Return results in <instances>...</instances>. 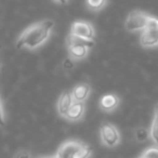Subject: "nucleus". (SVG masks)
<instances>
[{
    "label": "nucleus",
    "instance_id": "obj_1",
    "mask_svg": "<svg viewBox=\"0 0 158 158\" xmlns=\"http://www.w3.org/2000/svg\"><path fill=\"white\" fill-rule=\"evenodd\" d=\"M54 24V21L52 20H44L31 24L21 34L16 41V48L36 50L41 47L49 39Z\"/></svg>",
    "mask_w": 158,
    "mask_h": 158
},
{
    "label": "nucleus",
    "instance_id": "obj_2",
    "mask_svg": "<svg viewBox=\"0 0 158 158\" xmlns=\"http://www.w3.org/2000/svg\"><path fill=\"white\" fill-rule=\"evenodd\" d=\"M100 138L102 144L108 148L117 146L120 143L121 136L118 129L110 123H104L100 127Z\"/></svg>",
    "mask_w": 158,
    "mask_h": 158
},
{
    "label": "nucleus",
    "instance_id": "obj_3",
    "mask_svg": "<svg viewBox=\"0 0 158 158\" xmlns=\"http://www.w3.org/2000/svg\"><path fill=\"white\" fill-rule=\"evenodd\" d=\"M149 14L143 11H132L127 16L125 22V27L128 31L134 33L139 31H145L147 26V19Z\"/></svg>",
    "mask_w": 158,
    "mask_h": 158
},
{
    "label": "nucleus",
    "instance_id": "obj_4",
    "mask_svg": "<svg viewBox=\"0 0 158 158\" xmlns=\"http://www.w3.org/2000/svg\"><path fill=\"white\" fill-rule=\"evenodd\" d=\"M69 34L78 37L86 38L89 40H94L95 39V29L93 25L90 22H86V21H76L72 24L70 26Z\"/></svg>",
    "mask_w": 158,
    "mask_h": 158
},
{
    "label": "nucleus",
    "instance_id": "obj_5",
    "mask_svg": "<svg viewBox=\"0 0 158 158\" xmlns=\"http://www.w3.org/2000/svg\"><path fill=\"white\" fill-rule=\"evenodd\" d=\"M85 143H82L81 141L78 140H68L66 142H64L61 146L59 147L56 154V158H73L74 155L85 146Z\"/></svg>",
    "mask_w": 158,
    "mask_h": 158
},
{
    "label": "nucleus",
    "instance_id": "obj_6",
    "mask_svg": "<svg viewBox=\"0 0 158 158\" xmlns=\"http://www.w3.org/2000/svg\"><path fill=\"white\" fill-rule=\"evenodd\" d=\"M120 104V99L117 94L115 93H107L104 94L103 97L100 99L99 106L103 112L105 113H112L116 110Z\"/></svg>",
    "mask_w": 158,
    "mask_h": 158
},
{
    "label": "nucleus",
    "instance_id": "obj_7",
    "mask_svg": "<svg viewBox=\"0 0 158 158\" xmlns=\"http://www.w3.org/2000/svg\"><path fill=\"white\" fill-rule=\"evenodd\" d=\"M74 103V100H73L72 91L69 90H64L61 93L59 98V101H57V113L61 117H65V115L67 114V112L69 110L70 106Z\"/></svg>",
    "mask_w": 158,
    "mask_h": 158
},
{
    "label": "nucleus",
    "instance_id": "obj_8",
    "mask_svg": "<svg viewBox=\"0 0 158 158\" xmlns=\"http://www.w3.org/2000/svg\"><path fill=\"white\" fill-rule=\"evenodd\" d=\"M85 112H86L85 102H74L64 118L67 119L68 121H72V123H76L84 117Z\"/></svg>",
    "mask_w": 158,
    "mask_h": 158
},
{
    "label": "nucleus",
    "instance_id": "obj_9",
    "mask_svg": "<svg viewBox=\"0 0 158 158\" xmlns=\"http://www.w3.org/2000/svg\"><path fill=\"white\" fill-rule=\"evenodd\" d=\"M140 44L144 48L158 46V29H145L140 37Z\"/></svg>",
    "mask_w": 158,
    "mask_h": 158
},
{
    "label": "nucleus",
    "instance_id": "obj_10",
    "mask_svg": "<svg viewBox=\"0 0 158 158\" xmlns=\"http://www.w3.org/2000/svg\"><path fill=\"white\" fill-rule=\"evenodd\" d=\"M91 93V87L88 84H78L72 89L74 102H85Z\"/></svg>",
    "mask_w": 158,
    "mask_h": 158
},
{
    "label": "nucleus",
    "instance_id": "obj_11",
    "mask_svg": "<svg viewBox=\"0 0 158 158\" xmlns=\"http://www.w3.org/2000/svg\"><path fill=\"white\" fill-rule=\"evenodd\" d=\"M89 49L86 46H80V44H72L67 46L68 55L73 61H81L86 59L89 54Z\"/></svg>",
    "mask_w": 158,
    "mask_h": 158
},
{
    "label": "nucleus",
    "instance_id": "obj_12",
    "mask_svg": "<svg viewBox=\"0 0 158 158\" xmlns=\"http://www.w3.org/2000/svg\"><path fill=\"white\" fill-rule=\"evenodd\" d=\"M67 46H72V44H80V46H86L88 48H92L95 44V40H89L86 38L78 37V36H75L69 34L67 37Z\"/></svg>",
    "mask_w": 158,
    "mask_h": 158
},
{
    "label": "nucleus",
    "instance_id": "obj_13",
    "mask_svg": "<svg viewBox=\"0 0 158 158\" xmlns=\"http://www.w3.org/2000/svg\"><path fill=\"white\" fill-rule=\"evenodd\" d=\"M107 3V0H86V6L93 12L101 11Z\"/></svg>",
    "mask_w": 158,
    "mask_h": 158
},
{
    "label": "nucleus",
    "instance_id": "obj_14",
    "mask_svg": "<svg viewBox=\"0 0 158 158\" xmlns=\"http://www.w3.org/2000/svg\"><path fill=\"white\" fill-rule=\"evenodd\" d=\"M151 138L154 141V143L156 144V146H158V118L154 116L153 123L151 125Z\"/></svg>",
    "mask_w": 158,
    "mask_h": 158
},
{
    "label": "nucleus",
    "instance_id": "obj_15",
    "mask_svg": "<svg viewBox=\"0 0 158 158\" xmlns=\"http://www.w3.org/2000/svg\"><path fill=\"white\" fill-rule=\"evenodd\" d=\"M92 152H93L92 147L90 145L86 144L84 147H81V148L75 154L73 158H89L91 156V154H92Z\"/></svg>",
    "mask_w": 158,
    "mask_h": 158
},
{
    "label": "nucleus",
    "instance_id": "obj_16",
    "mask_svg": "<svg viewBox=\"0 0 158 158\" xmlns=\"http://www.w3.org/2000/svg\"><path fill=\"white\" fill-rule=\"evenodd\" d=\"M135 139L140 142H144L145 140H147L148 136H151V131L146 128H139L135 130Z\"/></svg>",
    "mask_w": 158,
    "mask_h": 158
},
{
    "label": "nucleus",
    "instance_id": "obj_17",
    "mask_svg": "<svg viewBox=\"0 0 158 158\" xmlns=\"http://www.w3.org/2000/svg\"><path fill=\"white\" fill-rule=\"evenodd\" d=\"M141 157L143 158H158V146H152L145 149Z\"/></svg>",
    "mask_w": 158,
    "mask_h": 158
},
{
    "label": "nucleus",
    "instance_id": "obj_18",
    "mask_svg": "<svg viewBox=\"0 0 158 158\" xmlns=\"http://www.w3.org/2000/svg\"><path fill=\"white\" fill-rule=\"evenodd\" d=\"M146 29H158V18L148 15Z\"/></svg>",
    "mask_w": 158,
    "mask_h": 158
},
{
    "label": "nucleus",
    "instance_id": "obj_19",
    "mask_svg": "<svg viewBox=\"0 0 158 158\" xmlns=\"http://www.w3.org/2000/svg\"><path fill=\"white\" fill-rule=\"evenodd\" d=\"M14 158H31V155L27 151H21L14 156Z\"/></svg>",
    "mask_w": 158,
    "mask_h": 158
},
{
    "label": "nucleus",
    "instance_id": "obj_20",
    "mask_svg": "<svg viewBox=\"0 0 158 158\" xmlns=\"http://www.w3.org/2000/svg\"><path fill=\"white\" fill-rule=\"evenodd\" d=\"M53 1L56 2V3H59V5H66L68 0H53Z\"/></svg>",
    "mask_w": 158,
    "mask_h": 158
},
{
    "label": "nucleus",
    "instance_id": "obj_21",
    "mask_svg": "<svg viewBox=\"0 0 158 158\" xmlns=\"http://www.w3.org/2000/svg\"><path fill=\"white\" fill-rule=\"evenodd\" d=\"M1 117H2V125H5V110L2 104H1Z\"/></svg>",
    "mask_w": 158,
    "mask_h": 158
},
{
    "label": "nucleus",
    "instance_id": "obj_22",
    "mask_svg": "<svg viewBox=\"0 0 158 158\" xmlns=\"http://www.w3.org/2000/svg\"><path fill=\"white\" fill-rule=\"evenodd\" d=\"M155 117H157L158 118V103H157V105H156V108H155V115H154Z\"/></svg>",
    "mask_w": 158,
    "mask_h": 158
},
{
    "label": "nucleus",
    "instance_id": "obj_23",
    "mask_svg": "<svg viewBox=\"0 0 158 158\" xmlns=\"http://www.w3.org/2000/svg\"><path fill=\"white\" fill-rule=\"evenodd\" d=\"M140 158H143V157H140Z\"/></svg>",
    "mask_w": 158,
    "mask_h": 158
}]
</instances>
